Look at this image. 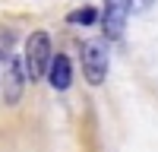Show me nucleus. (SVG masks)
Listing matches in <instances>:
<instances>
[{"label": "nucleus", "instance_id": "f257e3e1", "mask_svg": "<svg viewBox=\"0 0 158 152\" xmlns=\"http://www.w3.org/2000/svg\"><path fill=\"white\" fill-rule=\"evenodd\" d=\"M25 73H29V79L38 82V79H48V70H51V60H54V48H51V35L48 32H32L25 38Z\"/></svg>", "mask_w": 158, "mask_h": 152}, {"label": "nucleus", "instance_id": "f03ea898", "mask_svg": "<svg viewBox=\"0 0 158 152\" xmlns=\"http://www.w3.org/2000/svg\"><path fill=\"white\" fill-rule=\"evenodd\" d=\"M82 76L89 79V86H101L108 79V67H111V54H108V44L98 41V38H89L82 41Z\"/></svg>", "mask_w": 158, "mask_h": 152}, {"label": "nucleus", "instance_id": "7ed1b4c3", "mask_svg": "<svg viewBox=\"0 0 158 152\" xmlns=\"http://www.w3.org/2000/svg\"><path fill=\"white\" fill-rule=\"evenodd\" d=\"M25 79H29V73H25V60L19 57H10L6 60V70H3V105H19L22 98V89H25Z\"/></svg>", "mask_w": 158, "mask_h": 152}, {"label": "nucleus", "instance_id": "20e7f679", "mask_svg": "<svg viewBox=\"0 0 158 152\" xmlns=\"http://www.w3.org/2000/svg\"><path fill=\"white\" fill-rule=\"evenodd\" d=\"M127 16H130V0H104V10H101L104 38L117 41L123 35V29H127Z\"/></svg>", "mask_w": 158, "mask_h": 152}, {"label": "nucleus", "instance_id": "39448f33", "mask_svg": "<svg viewBox=\"0 0 158 152\" xmlns=\"http://www.w3.org/2000/svg\"><path fill=\"white\" fill-rule=\"evenodd\" d=\"M48 82L54 92H67V89L73 86V63L67 54H54V60H51V70H48Z\"/></svg>", "mask_w": 158, "mask_h": 152}, {"label": "nucleus", "instance_id": "423d86ee", "mask_svg": "<svg viewBox=\"0 0 158 152\" xmlns=\"http://www.w3.org/2000/svg\"><path fill=\"white\" fill-rule=\"evenodd\" d=\"M98 19H101V13L95 6H79V10H73L70 16H67L70 25H82V29H85V25H95Z\"/></svg>", "mask_w": 158, "mask_h": 152}, {"label": "nucleus", "instance_id": "0eeeda50", "mask_svg": "<svg viewBox=\"0 0 158 152\" xmlns=\"http://www.w3.org/2000/svg\"><path fill=\"white\" fill-rule=\"evenodd\" d=\"M13 41H16V32L6 29V25H0V60H10V54H13Z\"/></svg>", "mask_w": 158, "mask_h": 152}, {"label": "nucleus", "instance_id": "6e6552de", "mask_svg": "<svg viewBox=\"0 0 158 152\" xmlns=\"http://www.w3.org/2000/svg\"><path fill=\"white\" fill-rule=\"evenodd\" d=\"M149 3H152V0H130V6H139V10H142V6H149Z\"/></svg>", "mask_w": 158, "mask_h": 152}]
</instances>
